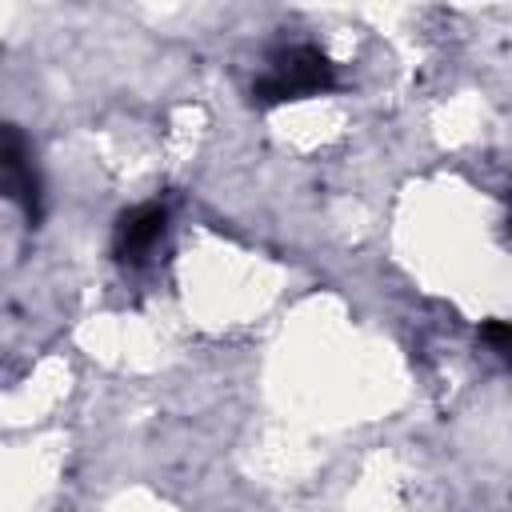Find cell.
Wrapping results in <instances>:
<instances>
[{"instance_id":"obj_1","label":"cell","mask_w":512,"mask_h":512,"mask_svg":"<svg viewBox=\"0 0 512 512\" xmlns=\"http://www.w3.org/2000/svg\"><path fill=\"white\" fill-rule=\"evenodd\" d=\"M336 84V72L328 64V56L312 44H292L284 48L272 68L256 80V100L260 104H280V100H296V96H312Z\"/></svg>"},{"instance_id":"obj_2","label":"cell","mask_w":512,"mask_h":512,"mask_svg":"<svg viewBox=\"0 0 512 512\" xmlns=\"http://www.w3.org/2000/svg\"><path fill=\"white\" fill-rule=\"evenodd\" d=\"M0 192L12 196L32 220L40 216V180L28 160V140L16 124H0Z\"/></svg>"},{"instance_id":"obj_3","label":"cell","mask_w":512,"mask_h":512,"mask_svg":"<svg viewBox=\"0 0 512 512\" xmlns=\"http://www.w3.org/2000/svg\"><path fill=\"white\" fill-rule=\"evenodd\" d=\"M164 228H168V208L164 204H156V200L152 204H136L116 224V252L124 260H144L152 252V244L164 236Z\"/></svg>"},{"instance_id":"obj_4","label":"cell","mask_w":512,"mask_h":512,"mask_svg":"<svg viewBox=\"0 0 512 512\" xmlns=\"http://www.w3.org/2000/svg\"><path fill=\"white\" fill-rule=\"evenodd\" d=\"M484 336L496 344V352H504V348H508V324H504V320H492V324H484Z\"/></svg>"}]
</instances>
